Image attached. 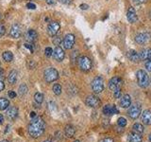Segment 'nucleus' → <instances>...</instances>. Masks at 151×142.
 Masks as SVG:
<instances>
[{"mask_svg": "<svg viewBox=\"0 0 151 142\" xmlns=\"http://www.w3.org/2000/svg\"><path fill=\"white\" fill-rule=\"evenodd\" d=\"M60 42H62V39H60V37H55L53 40V43L55 44L57 47H59V45L60 44Z\"/></svg>", "mask_w": 151, "mask_h": 142, "instance_id": "obj_33", "label": "nucleus"}, {"mask_svg": "<svg viewBox=\"0 0 151 142\" xmlns=\"http://www.w3.org/2000/svg\"><path fill=\"white\" fill-rule=\"evenodd\" d=\"M121 96V89H117L116 91H114V98L119 99Z\"/></svg>", "mask_w": 151, "mask_h": 142, "instance_id": "obj_36", "label": "nucleus"}, {"mask_svg": "<svg viewBox=\"0 0 151 142\" xmlns=\"http://www.w3.org/2000/svg\"><path fill=\"white\" fill-rule=\"evenodd\" d=\"M128 114L129 116V118L132 119H136L139 118V116L141 115V106L140 105H132L129 107Z\"/></svg>", "mask_w": 151, "mask_h": 142, "instance_id": "obj_8", "label": "nucleus"}, {"mask_svg": "<svg viewBox=\"0 0 151 142\" xmlns=\"http://www.w3.org/2000/svg\"><path fill=\"white\" fill-rule=\"evenodd\" d=\"M142 141V136L141 134L132 132L130 134H128V142H141Z\"/></svg>", "mask_w": 151, "mask_h": 142, "instance_id": "obj_20", "label": "nucleus"}, {"mask_svg": "<svg viewBox=\"0 0 151 142\" xmlns=\"http://www.w3.org/2000/svg\"><path fill=\"white\" fill-rule=\"evenodd\" d=\"M53 92H54V94L55 95H58V96L60 95V93H62V86H60V84H59V83L54 84Z\"/></svg>", "mask_w": 151, "mask_h": 142, "instance_id": "obj_30", "label": "nucleus"}, {"mask_svg": "<svg viewBox=\"0 0 151 142\" xmlns=\"http://www.w3.org/2000/svg\"><path fill=\"white\" fill-rule=\"evenodd\" d=\"M74 142H80V140H75Z\"/></svg>", "mask_w": 151, "mask_h": 142, "instance_id": "obj_53", "label": "nucleus"}, {"mask_svg": "<svg viewBox=\"0 0 151 142\" xmlns=\"http://www.w3.org/2000/svg\"><path fill=\"white\" fill-rule=\"evenodd\" d=\"M2 57H3V59H4V61L8 62V63L12 62V59H13V55L10 51H5L2 54Z\"/></svg>", "mask_w": 151, "mask_h": 142, "instance_id": "obj_26", "label": "nucleus"}, {"mask_svg": "<svg viewBox=\"0 0 151 142\" xmlns=\"http://www.w3.org/2000/svg\"><path fill=\"white\" fill-rule=\"evenodd\" d=\"M34 99H35V101L37 102L38 104H41L43 101H44V96H43L42 93H36L34 95Z\"/></svg>", "mask_w": 151, "mask_h": 142, "instance_id": "obj_29", "label": "nucleus"}, {"mask_svg": "<svg viewBox=\"0 0 151 142\" xmlns=\"http://www.w3.org/2000/svg\"><path fill=\"white\" fill-rule=\"evenodd\" d=\"M132 1H133V3L134 4H142V3H145L146 0H132Z\"/></svg>", "mask_w": 151, "mask_h": 142, "instance_id": "obj_39", "label": "nucleus"}, {"mask_svg": "<svg viewBox=\"0 0 151 142\" xmlns=\"http://www.w3.org/2000/svg\"><path fill=\"white\" fill-rule=\"evenodd\" d=\"M85 104L92 108H98L101 105V101L95 96H88L85 99Z\"/></svg>", "mask_w": 151, "mask_h": 142, "instance_id": "obj_6", "label": "nucleus"}, {"mask_svg": "<svg viewBox=\"0 0 151 142\" xmlns=\"http://www.w3.org/2000/svg\"><path fill=\"white\" fill-rule=\"evenodd\" d=\"M136 77H137V83L139 84L140 87L142 88H146L149 84V78L147 73L145 70H139L137 74H136Z\"/></svg>", "mask_w": 151, "mask_h": 142, "instance_id": "obj_2", "label": "nucleus"}, {"mask_svg": "<svg viewBox=\"0 0 151 142\" xmlns=\"http://www.w3.org/2000/svg\"><path fill=\"white\" fill-rule=\"evenodd\" d=\"M0 18H1V14H0Z\"/></svg>", "mask_w": 151, "mask_h": 142, "instance_id": "obj_54", "label": "nucleus"}, {"mask_svg": "<svg viewBox=\"0 0 151 142\" xmlns=\"http://www.w3.org/2000/svg\"><path fill=\"white\" fill-rule=\"evenodd\" d=\"M27 8L30 10H35L36 9V5L33 4V3H27Z\"/></svg>", "mask_w": 151, "mask_h": 142, "instance_id": "obj_37", "label": "nucleus"}, {"mask_svg": "<svg viewBox=\"0 0 151 142\" xmlns=\"http://www.w3.org/2000/svg\"><path fill=\"white\" fill-rule=\"evenodd\" d=\"M128 59L133 63H138V62H140V60H141V58H140V54L137 51L133 50V49H131V50H129L128 52Z\"/></svg>", "mask_w": 151, "mask_h": 142, "instance_id": "obj_21", "label": "nucleus"}, {"mask_svg": "<svg viewBox=\"0 0 151 142\" xmlns=\"http://www.w3.org/2000/svg\"><path fill=\"white\" fill-rule=\"evenodd\" d=\"M151 40V36L149 33H139L135 36V42L138 43L140 45H146Z\"/></svg>", "mask_w": 151, "mask_h": 142, "instance_id": "obj_10", "label": "nucleus"}, {"mask_svg": "<svg viewBox=\"0 0 151 142\" xmlns=\"http://www.w3.org/2000/svg\"><path fill=\"white\" fill-rule=\"evenodd\" d=\"M26 39L30 43H34L38 39V33L34 30H27V32L26 34Z\"/></svg>", "mask_w": 151, "mask_h": 142, "instance_id": "obj_19", "label": "nucleus"}, {"mask_svg": "<svg viewBox=\"0 0 151 142\" xmlns=\"http://www.w3.org/2000/svg\"><path fill=\"white\" fill-rule=\"evenodd\" d=\"M127 18H128V21L130 23H135L136 21H137V14H136V12L134 8H132L130 7L128 10V12H127Z\"/></svg>", "mask_w": 151, "mask_h": 142, "instance_id": "obj_15", "label": "nucleus"}, {"mask_svg": "<svg viewBox=\"0 0 151 142\" xmlns=\"http://www.w3.org/2000/svg\"><path fill=\"white\" fill-rule=\"evenodd\" d=\"M60 28V23L55 22V21H54V22H50L48 24V27H47V32H48V34L50 35V36L53 37L59 32Z\"/></svg>", "mask_w": 151, "mask_h": 142, "instance_id": "obj_11", "label": "nucleus"}, {"mask_svg": "<svg viewBox=\"0 0 151 142\" xmlns=\"http://www.w3.org/2000/svg\"><path fill=\"white\" fill-rule=\"evenodd\" d=\"M103 113L107 116H111V115H114V114H118L119 113V110L117 109L115 105L107 104V105L104 106Z\"/></svg>", "mask_w": 151, "mask_h": 142, "instance_id": "obj_13", "label": "nucleus"}, {"mask_svg": "<svg viewBox=\"0 0 151 142\" xmlns=\"http://www.w3.org/2000/svg\"><path fill=\"white\" fill-rule=\"evenodd\" d=\"M149 17H150V19H151V10H150V12H149Z\"/></svg>", "mask_w": 151, "mask_h": 142, "instance_id": "obj_51", "label": "nucleus"}, {"mask_svg": "<svg viewBox=\"0 0 151 142\" xmlns=\"http://www.w3.org/2000/svg\"><path fill=\"white\" fill-rule=\"evenodd\" d=\"M53 58L56 60L57 62H62L64 59V56H65V53H64L63 49L60 47H56L55 49L53 50Z\"/></svg>", "mask_w": 151, "mask_h": 142, "instance_id": "obj_12", "label": "nucleus"}, {"mask_svg": "<svg viewBox=\"0 0 151 142\" xmlns=\"http://www.w3.org/2000/svg\"><path fill=\"white\" fill-rule=\"evenodd\" d=\"M4 121V116H3L2 114H0V124H2Z\"/></svg>", "mask_w": 151, "mask_h": 142, "instance_id": "obj_46", "label": "nucleus"}, {"mask_svg": "<svg viewBox=\"0 0 151 142\" xmlns=\"http://www.w3.org/2000/svg\"><path fill=\"white\" fill-rule=\"evenodd\" d=\"M35 116H36L35 112H31V113H30V118H31V119H33V118H35Z\"/></svg>", "mask_w": 151, "mask_h": 142, "instance_id": "obj_47", "label": "nucleus"}, {"mask_svg": "<svg viewBox=\"0 0 151 142\" xmlns=\"http://www.w3.org/2000/svg\"><path fill=\"white\" fill-rule=\"evenodd\" d=\"M122 86V80L119 77H113L111 78L109 81V87L111 91H116L117 89H121Z\"/></svg>", "mask_w": 151, "mask_h": 142, "instance_id": "obj_7", "label": "nucleus"}, {"mask_svg": "<svg viewBox=\"0 0 151 142\" xmlns=\"http://www.w3.org/2000/svg\"><path fill=\"white\" fill-rule=\"evenodd\" d=\"M146 68L147 71H149V72H151V59L148 60L146 63Z\"/></svg>", "mask_w": 151, "mask_h": 142, "instance_id": "obj_34", "label": "nucleus"}, {"mask_svg": "<svg viewBox=\"0 0 151 142\" xmlns=\"http://www.w3.org/2000/svg\"><path fill=\"white\" fill-rule=\"evenodd\" d=\"M9 97H10V99H15V97H16L15 91H10V92H9Z\"/></svg>", "mask_w": 151, "mask_h": 142, "instance_id": "obj_38", "label": "nucleus"}, {"mask_svg": "<svg viewBox=\"0 0 151 142\" xmlns=\"http://www.w3.org/2000/svg\"><path fill=\"white\" fill-rule=\"evenodd\" d=\"M78 65H80V68L82 71H89L92 68V61L88 57L81 56L78 59Z\"/></svg>", "mask_w": 151, "mask_h": 142, "instance_id": "obj_5", "label": "nucleus"}, {"mask_svg": "<svg viewBox=\"0 0 151 142\" xmlns=\"http://www.w3.org/2000/svg\"><path fill=\"white\" fill-rule=\"evenodd\" d=\"M64 132H65V136L67 137H73L75 136V133H76V130H75V128L70 125V124H68V125L65 126V129H64Z\"/></svg>", "mask_w": 151, "mask_h": 142, "instance_id": "obj_23", "label": "nucleus"}, {"mask_svg": "<svg viewBox=\"0 0 151 142\" xmlns=\"http://www.w3.org/2000/svg\"><path fill=\"white\" fill-rule=\"evenodd\" d=\"M44 77L46 83H53L56 80H58L59 78V73L55 68L53 67H48L45 70Z\"/></svg>", "mask_w": 151, "mask_h": 142, "instance_id": "obj_3", "label": "nucleus"}, {"mask_svg": "<svg viewBox=\"0 0 151 142\" xmlns=\"http://www.w3.org/2000/svg\"><path fill=\"white\" fill-rule=\"evenodd\" d=\"M27 86L25 83L23 84H21L19 88H18V94H19L20 96H24V95H26L27 94Z\"/></svg>", "mask_w": 151, "mask_h": 142, "instance_id": "obj_28", "label": "nucleus"}, {"mask_svg": "<svg viewBox=\"0 0 151 142\" xmlns=\"http://www.w3.org/2000/svg\"><path fill=\"white\" fill-rule=\"evenodd\" d=\"M149 141L151 142V134H149Z\"/></svg>", "mask_w": 151, "mask_h": 142, "instance_id": "obj_50", "label": "nucleus"}, {"mask_svg": "<svg viewBox=\"0 0 151 142\" xmlns=\"http://www.w3.org/2000/svg\"><path fill=\"white\" fill-rule=\"evenodd\" d=\"M45 131V122L41 116H36L31 119V121L28 125V134L33 138L40 137Z\"/></svg>", "mask_w": 151, "mask_h": 142, "instance_id": "obj_1", "label": "nucleus"}, {"mask_svg": "<svg viewBox=\"0 0 151 142\" xmlns=\"http://www.w3.org/2000/svg\"><path fill=\"white\" fill-rule=\"evenodd\" d=\"M149 83L151 84V77H150V79H149Z\"/></svg>", "mask_w": 151, "mask_h": 142, "instance_id": "obj_52", "label": "nucleus"}, {"mask_svg": "<svg viewBox=\"0 0 151 142\" xmlns=\"http://www.w3.org/2000/svg\"><path fill=\"white\" fill-rule=\"evenodd\" d=\"M6 32V28L4 26H2V25H0V38H1L3 35L5 34Z\"/></svg>", "mask_w": 151, "mask_h": 142, "instance_id": "obj_35", "label": "nucleus"}, {"mask_svg": "<svg viewBox=\"0 0 151 142\" xmlns=\"http://www.w3.org/2000/svg\"><path fill=\"white\" fill-rule=\"evenodd\" d=\"M140 54V58L143 61H146V60H150L151 59V48H143L141 50Z\"/></svg>", "mask_w": 151, "mask_h": 142, "instance_id": "obj_22", "label": "nucleus"}, {"mask_svg": "<svg viewBox=\"0 0 151 142\" xmlns=\"http://www.w3.org/2000/svg\"><path fill=\"white\" fill-rule=\"evenodd\" d=\"M117 123H118V125H119L120 127H125L126 125H127L128 121H127V119H126L125 118H123V116H122V118L118 119Z\"/></svg>", "mask_w": 151, "mask_h": 142, "instance_id": "obj_31", "label": "nucleus"}, {"mask_svg": "<svg viewBox=\"0 0 151 142\" xmlns=\"http://www.w3.org/2000/svg\"><path fill=\"white\" fill-rule=\"evenodd\" d=\"M59 1H60V3H62V4L68 5V4H70V3L72 2V0H59Z\"/></svg>", "mask_w": 151, "mask_h": 142, "instance_id": "obj_40", "label": "nucleus"}, {"mask_svg": "<svg viewBox=\"0 0 151 142\" xmlns=\"http://www.w3.org/2000/svg\"><path fill=\"white\" fill-rule=\"evenodd\" d=\"M10 101L5 98H0V110H6L9 107Z\"/></svg>", "mask_w": 151, "mask_h": 142, "instance_id": "obj_25", "label": "nucleus"}, {"mask_svg": "<svg viewBox=\"0 0 151 142\" xmlns=\"http://www.w3.org/2000/svg\"><path fill=\"white\" fill-rule=\"evenodd\" d=\"M25 48H27V49H30L31 53L33 52V48H32V45L30 44H26V45H25Z\"/></svg>", "mask_w": 151, "mask_h": 142, "instance_id": "obj_42", "label": "nucleus"}, {"mask_svg": "<svg viewBox=\"0 0 151 142\" xmlns=\"http://www.w3.org/2000/svg\"><path fill=\"white\" fill-rule=\"evenodd\" d=\"M92 89L95 94H100L104 89V81L101 77H96L92 81Z\"/></svg>", "mask_w": 151, "mask_h": 142, "instance_id": "obj_4", "label": "nucleus"}, {"mask_svg": "<svg viewBox=\"0 0 151 142\" xmlns=\"http://www.w3.org/2000/svg\"><path fill=\"white\" fill-rule=\"evenodd\" d=\"M142 121L146 125H151V111L150 110H145L142 114Z\"/></svg>", "mask_w": 151, "mask_h": 142, "instance_id": "obj_18", "label": "nucleus"}, {"mask_svg": "<svg viewBox=\"0 0 151 142\" xmlns=\"http://www.w3.org/2000/svg\"><path fill=\"white\" fill-rule=\"evenodd\" d=\"M75 45V36L73 34L68 33L63 38V48L65 49H71Z\"/></svg>", "mask_w": 151, "mask_h": 142, "instance_id": "obj_9", "label": "nucleus"}, {"mask_svg": "<svg viewBox=\"0 0 151 142\" xmlns=\"http://www.w3.org/2000/svg\"><path fill=\"white\" fill-rule=\"evenodd\" d=\"M45 2L47 3L48 5H52V4H54V0H45Z\"/></svg>", "mask_w": 151, "mask_h": 142, "instance_id": "obj_45", "label": "nucleus"}, {"mask_svg": "<svg viewBox=\"0 0 151 142\" xmlns=\"http://www.w3.org/2000/svg\"><path fill=\"white\" fill-rule=\"evenodd\" d=\"M22 34V31H21V28H20V25L18 24H14L12 25V28H10V35L12 36V38H19Z\"/></svg>", "mask_w": 151, "mask_h": 142, "instance_id": "obj_14", "label": "nucleus"}, {"mask_svg": "<svg viewBox=\"0 0 151 142\" xmlns=\"http://www.w3.org/2000/svg\"><path fill=\"white\" fill-rule=\"evenodd\" d=\"M100 142H113V139L111 137H107V138H104V139H102Z\"/></svg>", "mask_w": 151, "mask_h": 142, "instance_id": "obj_41", "label": "nucleus"}, {"mask_svg": "<svg viewBox=\"0 0 151 142\" xmlns=\"http://www.w3.org/2000/svg\"><path fill=\"white\" fill-rule=\"evenodd\" d=\"M4 88H5V84H4V83H3L2 80H0V91L4 90Z\"/></svg>", "mask_w": 151, "mask_h": 142, "instance_id": "obj_43", "label": "nucleus"}, {"mask_svg": "<svg viewBox=\"0 0 151 142\" xmlns=\"http://www.w3.org/2000/svg\"><path fill=\"white\" fill-rule=\"evenodd\" d=\"M45 54L46 57H50L53 54V49L51 48H46L45 49Z\"/></svg>", "mask_w": 151, "mask_h": 142, "instance_id": "obj_32", "label": "nucleus"}, {"mask_svg": "<svg viewBox=\"0 0 151 142\" xmlns=\"http://www.w3.org/2000/svg\"><path fill=\"white\" fill-rule=\"evenodd\" d=\"M44 142H55V141L52 140V139H47V140H45V141H44Z\"/></svg>", "mask_w": 151, "mask_h": 142, "instance_id": "obj_48", "label": "nucleus"}, {"mask_svg": "<svg viewBox=\"0 0 151 142\" xmlns=\"http://www.w3.org/2000/svg\"><path fill=\"white\" fill-rule=\"evenodd\" d=\"M130 104H131V99H130V96L126 94L124 95L123 97L121 98L120 99V105L122 108H128L130 107Z\"/></svg>", "mask_w": 151, "mask_h": 142, "instance_id": "obj_16", "label": "nucleus"}, {"mask_svg": "<svg viewBox=\"0 0 151 142\" xmlns=\"http://www.w3.org/2000/svg\"><path fill=\"white\" fill-rule=\"evenodd\" d=\"M7 116L10 119H15L18 116V109L15 107V106H10V107L8 108L7 110Z\"/></svg>", "mask_w": 151, "mask_h": 142, "instance_id": "obj_17", "label": "nucleus"}, {"mask_svg": "<svg viewBox=\"0 0 151 142\" xmlns=\"http://www.w3.org/2000/svg\"><path fill=\"white\" fill-rule=\"evenodd\" d=\"M80 9L81 10H88L89 9V6L87 4H81L80 5Z\"/></svg>", "mask_w": 151, "mask_h": 142, "instance_id": "obj_44", "label": "nucleus"}, {"mask_svg": "<svg viewBox=\"0 0 151 142\" xmlns=\"http://www.w3.org/2000/svg\"><path fill=\"white\" fill-rule=\"evenodd\" d=\"M133 130L134 132L136 133H139V134H143V131H145V128L142 125L141 123H135L133 125Z\"/></svg>", "mask_w": 151, "mask_h": 142, "instance_id": "obj_27", "label": "nucleus"}, {"mask_svg": "<svg viewBox=\"0 0 151 142\" xmlns=\"http://www.w3.org/2000/svg\"><path fill=\"white\" fill-rule=\"evenodd\" d=\"M0 142H9L8 140H6V139H3L2 141H0Z\"/></svg>", "mask_w": 151, "mask_h": 142, "instance_id": "obj_49", "label": "nucleus"}, {"mask_svg": "<svg viewBox=\"0 0 151 142\" xmlns=\"http://www.w3.org/2000/svg\"><path fill=\"white\" fill-rule=\"evenodd\" d=\"M8 81L10 84H14L17 81V72L15 70H12L9 74L8 77Z\"/></svg>", "mask_w": 151, "mask_h": 142, "instance_id": "obj_24", "label": "nucleus"}, {"mask_svg": "<svg viewBox=\"0 0 151 142\" xmlns=\"http://www.w3.org/2000/svg\"><path fill=\"white\" fill-rule=\"evenodd\" d=\"M0 66H1V63H0Z\"/></svg>", "mask_w": 151, "mask_h": 142, "instance_id": "obj_55", "label": "nucleus"}]
</instances>
